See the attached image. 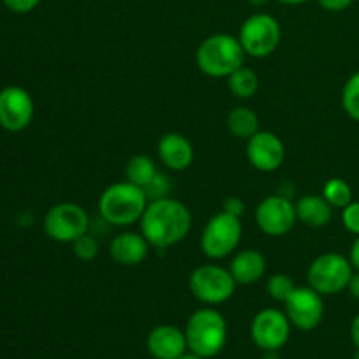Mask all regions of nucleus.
Segmentation results:
<instances>
[{"label":"nucleus","mask_w":359,"mask_h":359,"mask_svg":"<svg viewBox=\"0 0 359 359\" xmlns=\"http://www.w3.org/2000/svg\"><path fill=\"white\" fill-rule=\"evenodd\" d=\"M139 223L140 233L153 248L168 249L188 237L193 219L186 203L165 196L149 200Z\"/></svg>","instance_id":"f257e3e1"},{"label":"nucleus","mask_w":359,"mask_h":359,"mask_svg":"<svg viewBox=\"0 0 359 359\" xmlns=\"http://www.w3.org/2000/svg\"><path fill=\"white\" fill-rule=\"evenodd\" d=\"M149 198L146 189L130 181L114 182L102 191L98 210L105 223L112 226H130L140 221Z\"/></svg>","instance_id":"f03ea898"},{"label":"nucleus","mask_w":359,"mask_h":359,"mask_svg":"<svg viewBox=\"0 0 359 359\" xmlns=\"http://www.w3.org/2000/svg\"><path fill=\"white\" fill-rule=\"evenodd\" d=\"M245 51L238 37L230 34H214L200 42L195 53L198 69L209 77H228L244 65Z\"/></svg>","instance_id":"7ed1b4c3"},{"label":"nucleus","mask_w":359,"mask_h":359,"mask_svg":"<svg viewBox=\"0 0 359 359\" xmlns=\"http://www.w3.org/2000/svg\"><path fill=\"white\" fill-rule=\"evenodd\" d=\"M188 349L200 358H212L219 354L226 344V321L216 309H200L193 312L184 330Z\"/></svg>","instance_id":"20e7f679"},{"label":"nucleus","mask_w":359,"mask_h":359,"mask_svg":"<svg viewBox=\"0 0 359 359\" xmlns=\"http://www.w3.org/2000/svg\"><path fill=\"white\" fill-rule=\"evenodd\" d=\"M244 235L241 217L231 214L217 212L210 217L200 235V249L209 259H223L235 252Z\"/></svg>","instance_id":"39448f33"},{"label":"nucleus","mask_w":359,"mask_h":359,"mask_svg":"<svg viewBox=\"0 0 359 359\" xmlns=\"http://www.w3.org/2000/svg\"><path fill=\"white\" fill-rule=\"evenodd\" d=\"M354 269L349 258L339 252H325L311 263L307 270L309 286L323 297L347 290Z\"/></svg>","instance_id":"423d86ee"},{"label":"nucleus","mask_w":359,"mask_h":359,"mask_svg":"<svg viewBox=\"0 0 359 359\" xmlns=\"http://www.w3.org/2000/svg\"><path fill=\"white\" fill-rule=\"evenodd\" d=\"M188 286L198 302L207 305H219L233 297L237 283L228 269L207 263L193 270L188 279Z\"/></svg>","instance_id":"0eeeda50"},{"label":"nucleus","mask_w":359,"mask_h":359,"mask_svg":"<svg viewBox=\"0 0 359 359\" xmlns=\"http://www.w3.org/2000/svg\"><path fill=\"white\" fill-rule=\"evenodd\" d=\"M280 37L283 32L279 21L266 13H256L249 16L238 32V41L245 55L252 58H266L276 53L280 44Z\"/></svg>","instance_id":"6e6552de"},{"label":"nucleus","mask_w":359,"mask_h":359,"mask_svg":"<svg viewBox=\"0 0 359 359\" xmlns=\"http://www.w3.org/2000/svg\"><path fill=\"white\" fill-rule=\"evenodd\" d=\"M90 231V216L76 202H60L44 216V233L51 241L72 244L76 238Z\"/></svg>","instance_id":"1a4fd4ad"},{"label":"nucleus","mask_w":359,"mask_h":359,"mask_svg":"<svg viewBox=\"0 0 359 359\" xmlns=\"http://www.w3.org/2000/svg\"><path fill=\"white\" fill-rule=\"evenodd\" d=\"M255 219L259 230L269 237H284L297 224V207L287 196L277 193L258 203Z\"/></svg>","instance_id":"9d476101"},{"label":"nucleus","mask_w":359,"mask_h":359,"mask_svg":"<svg viewBox=\"0 0 359 359\" xmlns=\"http://www.w3.org/2000/svg\"><path fill=\"white\" fill-rule=\"evenodd\" d=\"M284 305H286L287 319L294 328L311 332L321 325L323 316H325V302H323V294L312 290L311 286L294 287Z\"/></svg>","instance_id":"9b49d317"},{"label":"nucleus","mask_w":359,"mask_h":359,"mask_svg":"<svg viewBox=\"0 0 359 359\" xmlns=\"http://www.w3.org/2000/svg\"><path fill=\"white\" fill-rule=\"evenodd\" d=\"M291 323L286 312L279 309H263L255 316L251 325V337L259 349L276 353L290 339Z\"/></svg>","instance_id":"f8f14e48"},{"label":"nucleus","mask_w":359,"mask_h":359,"mask_svg":"<svg viewBox=\"0 0 359 359\" xmlns=\"http://www.w3.org/2000/svg\"><path fill=\"white\" fill-rule=\"evenodd\" d=\"M34 98L25 88L7 86L0 91V126L7 132H21L34 119Z\"/></svg>","instance_id":"ddd939ff"},{"label":"nucleus","mask_w":359,"mask_h":359,"mask_svg":"<svg viewBox=\"0 0 359 359\" xmlns=\"http://www.w3.org/2000/svg\"><path fill=\"white\" fill-rule=\"evenodd\" d=\"M245 154H248L249 163L256 170L269 174V172H276L284 163L286 147H284L280 137L276 135L273 132L258 130L251 139H248Z\"/></svg>","instance_id":"4468645a"},{"label":"nucleus","mask_w":359,"mask_h":359,"mask_svg":"<svg viewBox=\"0 0 359 359\" xmlns=\"http://www.w3.org/2000/svg\"><path fill=\"white\" fill-rule=\"evenodd\" d=\"M158 156L168 170L182 172L191 167L195 160V147L182 133L168 132L158 140Z\"/></svg>","instance_id":"2eb2a0df"},{"label":"nucleus","mask_w":359,"mask_h":359,"mask_svg":"<svg viewBox=\"0 0 359 359\" xmlns=\"http://www.w3.org/2000/svg\"><path fill=\"white\" fill-rule=\"evenodd\" d=\"M188 347L184 332L170 325L156 326L147 337V351L156 359H179Z\"/></svg>","instance_id":"dca6fc26"},{"label":"nucleus","mask_w":359,"mask_h":359,"mask_svg":"<svg viewBox=\"0 0 359 359\" xmlns=\"http://www.w3.org/2000/svg\"><path fill=\"white\" fill-rule=\"evenodd\" d=\"M149 248L151 244L142 233L125 231L112 238L111 245H109V255L118 265L137 266L147 258Z\"/></svg>","instance_id":"f3484780"},{"label":"nucleus","mask_w":359,"mask_h":359,"mask_svg":"<svg viewBox=\"0 0 359 359\" xmlns=\"http://www.w3.org/2000/svg\"><path fill=\"white\" fill-rule=\"evenodd\" d=\"M235 283L248 286L263 279L266 272V258L258 249H244L231 258L230 269Z\"/></svg>","instance_id":"a211bd4d"},{"label":"nucleus","mask_w":359,"mask_h":359,"mask_svg":"<svg viewBox=\"0 0 359 359\" xmlns=\"http://www.w3.org/2000/svg\"><path fill=\"white\" fill-rule=\"evenodd\" d=\"M297 217L304 224L312 228H321L332 221L333 207L326 202L323 195H305L294 203Z\"/></svg>","instance_id":"6ab92c4d"},{"label":"nucleus","mask_w":359,"mask_h":359,"mask_svg":"<svg viewBox=\"0 0 359 359\" xmlns=\"http://www.w3.org/2000/svg\"><path fill=\"white\" fill-rule=\"evenodd\" d=\"M226 125L231 135L248 140L259 130V119L252 109L241 105V107L231 109L226 118Z\"/></svg>","instance_id":"aec40b11"},{"label":"nucleus","mask_w":359,"mask_h":359,"mask_svg":"<svg viewBox=\"0 0 359 359\" xmlns=\"http://www.w3.org/2000/svg\"><path fill=\"white\" fill-rule=\"evenodd\" d=\"M156 174V163L147 154H135V156L130 158L125 167L126 181L133 182V184L140 186V188H146Z\"/></svg>","instance_id":"412c9836"},{"label":"nucleus","mask_w":359,"mask_h":359,"mask_svg":"<svg viewBox=\"0 0 359 359\" xmlns=\"http://www.w3.org/2000/svg\"><path fill=\"white\" fill-rule=\"evenodd\" d=\"M228 79V90L233 97L242 98V100H248L256 95L259 88V79L256 76V72L249 67L242 65L241 69L235 70L231 76L226 77Z\"/></svg>","instance_id":"4be33fe9"},{"label":"nucleus","mask_w":359,"mask_h":359,"mask_svg":"<svg viewBox=\"0 0 359 359\" xmlns=\"http://www.w3.org/2000/svg\"><path fill=\"white\" fill-rule=\"evenodd\" d=\"M323 196L333 209H344L353 202V189L344 179L332 177L323 186Z\"/></svg>","instance_id":"5701e85b"},{"label":"nucleus","mask_w":359,"mask_h":359,"mask_svg":"<svg viewBox=\"0 0 359 359\" xmlns=\"http://www.w3.org/2000/svg\"><path fill=\"white\" fill-rule=\"evenodd\" d=\"M342 107L349 118L359 123V70L354 72L344 84Z\"/></svg>","instance_id":"b1692460"},{"label":"nucleus","mask_w":359,"mask_h":359,"mask_svg":"<svg viewBox=\"0 0 359 359\" xmlns=\"http://www.w3.org/2000/svg\"><path fill=\"white\" fill-rule=\"evenodd\" d=\"M294 287L297 286L287 273H273L266 280V291L276 302H286Z\"/></svg>","instance_id":"393cba45"},{"label":"nucleus","mask_w":359,"mask_h":359,"mask_svg":"<svg viewBox=\"0 0 359 359\" xmlns=\"http://www.w3.org/2000/svg\"><path fill=\"white\" fill-rule=\"evenodd\" d=\"M72 251L76 255L77 259L81 262H91V259L97 258L98 255V242L97 238L91 237L90 233L81 235L79 238L72 242Z\"/></svg>","instance_id":"a878e982"},{"label":"nucleus","mask_w":359,"mask_h":359,"mask_svg":"<svg viewBox=\"0 0 359 359\" xmlns=\"http://www.w3.org/2000/svg\"><path fill=\"white\" fill-rule=\"evenodd\" d=\"M170 188H172L170 177H168V175H165L163 172L158 170V174L154 175L153 181H151L144 189H146V193H147V198L158 200V198H165V196H168Z\"/></svg>","instance_id":"bb28decb"},{"label":"nucleus","mask_w":359,"mask_h":359,"mask_svg":"<svg viewBox=\"0 0 359 359\" xmlns=\"http://www.w3.org/2000/svg\"><path fill=\"white\" fill-rule=\"evenodd\" d=\"M342 223L347 231L359 235V202H351L342 209Z\"/></svg>","instance_id":"cd10ccee"},{"label":"nucleus","mask_w":359,"mask_h":359,"mask_svg":"<svg viewBox=\"0 0 359 359\" xmlns=\"http://www.w3.org/2000/svg\"><path fill=\"white\" fill-rule=\"evenodd\" d=\"M4 6L14 14H28L41 4V0H2Z\"/></svg>","instance_id":"c85d7f7f"},{"label":"nucleus","mask_w":359,"mask_h":359,"mask_svg":"<svg viewBox=\"0 0 359 359\" xmlns=\"http://www.w3.org/2000/svg\"><path fill=\"white\" fill-rule=\"evenodd\" d=\"M223 210L224 212L231 214V216L242 217L245 212L244 200L238 198V196H228V198L223 202Z\"/></svg>","instance_id":"c756f323"},{"label":"nucleus","mask_w":359,"mask_h":359,"mask_svg":"<svg viewBox=\"0 0 359 359\" xmlns=\"http://www.w3.org/2000/svg\"><path fill=\"white\" fill-rule=\"evenodd\" d=\"M319 6L326 11H332V13H339V11L347 9L354 4V0H318Z\"/></svg>","instance_id":"7c9ffc66"},{"label":"nucleus","mask_w":359,"mask_h":359,"mask_svg":"<svg viewBox=\"0 0 359 359\" xmlns=\"http://www.w3.org/2000/svg\"><path fill=\"white\" fill-rule=\"evenodd\" d=\"M349 262H351V265H353L354 270H359V235L356 237V241L353 242V245H351Z\"/></svg>","instance_id":"2f4dec72"},{"label":"nucleus","mask_w":359,"mask_h":359,"mask_svg":"<svg viewBox=\"0 0 359 359\" xmlns=\"http://www.w3.org/2000/svg\"><path fill=\"white\" fill-rule=\"evenodd\" d=\"M351 339H353L354 347H356L359 359V314L353 319V325H351Z\"/></svg>","instance_id":"473e14b6"},{"label":"nucleus","mask_w":359,"mask_h":359,"mask_svg":"<svg viewBox=\"0 0 359 359\" xmlns=\"http://www.w3.org/2000/svg\"><path fill=\"white\" fill-rule=\"evenodd\" d=\"M347 290H349L351 297L359 300V270H356V273H353V277H351Z\"/></svg>","instance_id":"72a5a7b5"},{"label":"nucleus","mask_w":359,"mask_h":359,"mask_svg":"<svg viewBox=\"0 0 359 359\" xmlns=\"http://www.w3.org/2000/svg\"><path fill=\"white\" fill-rule=\"evenodd\" d=\"M280 4H286V6H300V4L309 2V0H277Z\"/></svg>","instance_id":"f704fd0d"},{"label":"nucleus","mask_w":359,"mask_h":359,"mask_svg":"<svg viewBox=\"0 0 359 359\" xmlns=\"http://www.w3.org/2000/svg\"><path fill=\"white\" fill-rule=\"evenodd\" d=\"M249 4H252V6H256V7H259V6H265L266 2H269V0H248Z\"/></svg>","instance_id":"c9c22d12"},{"label":"nucleus","mask_w":359,"mask_h":359,"mask_svg":"<svg viewBox=\"0 0 359 359\" xmlns=\"http://www.w3.org/2000/svg\"><path fill=\"white\" fill-rule=\"evenodd\" d=\"M179 359H205V358H200L196 356V354H184V356H181Z\"/></svg>","instance_id":"e433bc0d"}]
</instances>
